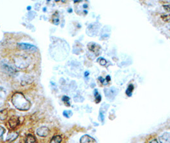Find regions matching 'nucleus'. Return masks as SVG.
<instances>
[{"mask_svg": "<svg viewBox=\"0 0 170 143\" xmlns=\"http://www.w3.org/2000/svg\"><path fill=\"white\" fill-rule=\"evenodd\" d=\"M62 101L64 102V103L65 104V105H67L68 106H69L70 105V98L67 96H63V99H62Z\"/></svg>", "mask_w": 170, "mask_h": 143, "instance_id": "nucleus-18", "label": "nucleus"}, {"mask_svg": "<svg viewBox=\"0 0 170 143\" xmlns=\"http://www.w3.org/2000/svg\"><path fill=\"white\" fill-rule=\"evenodd\" d=\"M62 141V138L60 136H54L50 141V143H60Z\"/></svg>", "mask_w": 170, "mask_h": 143, "instance_id": "nucleus-14", "label": "nucleus"}, {"mask_svg": "<svg viewBox=\"0 0 170 143\" xmlns=\"http://www.w3.org/2000/svg\"><path fill=\"white\" fill-rule=\"evenodd\" d=\"M49 134V129L46 126H42L36 130V134L40 137H47Z\"/></svg>", "mask_w": 170, "mask_h": 143, "instance_id": "nucleus-6", "label": "nucleus"}, {"mask_svg": "<svg viewBox=\"0 0 170 143\" xmlns=\"http://www.w3.org/2000/svg\"><path fill=\"white\" fill-rule=\"evenodd\" d=\"M118 89L115 87H110L104 89L105 96L107 97V99L109 100L114 99L116 96L118 94Z\"/></svg>", "mask_w": 170, "mask_h": 143, "instance_id": "nucleus-3", "label": "nucleus"}, {"mask_svg": "<svg viewBox=\"0 0 170 143\" xmlns=\"http://www.w3.org/2000/svg\"><path fill=\"white\" fill-rule=\"evenodd\" d=\"M5 130L4 129L3 127H1V126H0V138L3 136V135L4 134V133H5Z\"/></svg>", "mask_w": 170, "mask_h": 143, "instance_id": "nucleus-23", "label": "nucleus"}, {"mask_svg": "<svg viewBox=\"0 0 170 143\" xmlns=\"http://www.w3.org/2000/svg\"><path fill=\"white\" fill-rule=\"evenodd\" d=\"M88 48L89 50L95 53L96 55H98L100 54V50H101V46L98 45L95 43H90L88 45Z\"/></svg>", "mask_w": 170, "mask_h": 143, "instance_id": "nucleus-4", "label": "nucleus"}, {"mask_svg": "<svg viewBox=\"0 0 170 143\" xmlns=\"http://www.w3.org/2000/svg\"><path fill=\"white\" fill-rule=\"evenodd\" d=\"M110 76H107L106 77V79H104L102 78V77H99L98 78V80L101 81V82L103 84V85H106L108 84V82H109V81L110 80Z\"/></svg>", "mask_w": 170, "mask_h": 143, "instance_id": "nucleus-17", "label": "nucleus"}, {"mask_svg": "<svg viewBox=\"0 0 170 143\" xmlns=\"http://www.w3.org/2000/svg\"><path fill=\"white\" fill-rule=\"evenodd\" d=\"M8 116V111L7 109H3L0 111V120H5Z\"/></svg>", "mask_w": 170, "mask_h": 143, "instance_id": "nucleus-13", "label": "nucleus"}, {"mask_svg": "<svg viewBox=\"0 0 170 143\" xmlns=\"http://www.w3.org/2000/svg\"><path fill=\"white\" fill-rule=\"evenodd\" d=\"M36 141L35 137L31 134H28L25 139L26 143H35Z\"/></svg>", "mask_w": 170, "mask_h": 143, "instance_id": "nucleus-12", "label": "nucleus"}, {"mask_svg": "<svg viewBox=\"0 0 170 143\" xmlns=\"http://www.w3.org/2000/svg\"><path fill=\"white\" fill-rule=\"evenodd\" d=\"M161 18L163 19V20L166 22H170V14H166V15H162Z\"/></svg>", "mask_w": 170, "mask_h": 143, "instance_id": "nucleus-19", "label": "nucleus"}, {"mask_svg": "<svg viewBox=\"0 0 170 143\" xmlns=\"http://www.w3.org/2000/svg\"><path fill=\"white\" fill-rule=\"evenodd\" d=\"M94 96L95 97V102H96V103H100L101 101V96L98 93V91L97 89H95L94 91Z\"/></svg>", "mask_w": 170, "mask_h": 143, "instance_id": "nucleus-16", "label": "nucleus"}, {"mask_svg": "<svg viewBox=\"0 0 170 143\" xmlns=\"http://www.w3.org/2000/svg\"><path fill=\"white\" fill-rule=\"evenodd\" d=\"M11 143H12V142H11Z\"/></svg>", "mask_w": 170, "mask_h": 143, "instance_id": "nucleus-28", "label": "nucleus"}, {"mask_svg": "<svg viewBox=\"0 0 170 143\" xmlns=\"http://www.w3.org/2000/svg\"><path fill=\"white\" fill-rule=\"evenodd\" d=\"M88 75H89V73H88V71L85 72V77H87Z\"/></svg>", "mask_w": 170, "mask_h": 143, "instance_id": "nucleus-26", "label": "nucleus"}, {"mask_svg": "<svg viewBox=\"0 0 170 143\" xmlns=\"http://www.w3.org/2000/svg\"><path fill=\"white\" fill-rule=\"evenodd\" d=\"M164 10H166L168 12H170V5H164L163 6Z\"/></svg>", "mask_w": 170, "mask_h": 143, "instance_id": "nucleus-24", "label": "nucleus"}, {"mask_svg": "<svg viewBox=\"0 0 170 143\" xmlns=\"http://www.w3.org/2000/svg\"><path fill=\"white\" fill-rule=\"evenodd\" d=\"M81 143H97L96 140L88 135H84L80 139Z\"/></svg>", "mask_w": 170, "mask_h": 143, "instance_id": "nucleus-7", "label": "nucleus"}, {"mask_svg": "<svg viewBox=\"0 0 170 143\" xmlns=\"http://www.w3.org/2000/svg\"><path fill=\"white\" fill-rule=\"evenodd\" d=\"M98 62L100 63V64L102 65V66H105L107 64V61L104 58H102V57H100V58L98 59Z\"/></svg>", "mask_w": 170, "mask_h": 143, "instance_id": "nucleus-21", "label": "nucleus"}, {"mask_svg": "<svg viewBox=\"0 0 170 143\" xmlns=\"http://www.w3.org/2000/svg\"><path fill=\"white\" fill-rule=\"evenodd\" d=\"M110 31L111 29L109 27H105L104 28H103L101 32V38L102 39L108 38L110 35Z\"/></svg>", "mask_w": 170, "mask_h": 143, "instance_id": "nucleus-10", "label": "nucleus"}, {"mask_svg": "<svg viewBox=\"0 0 170 143\" xmlns=\"http://www.w3.org/2000/svg\"><path fill=\"white\" fill-rule=\"evenodd\" d=\"M99 28H100V24L97 22L90 24L86 29V34L90 36L96 35L97 34Z\"/></svg>", "mask_w": 170, "mask_h": 143, "instance_id": "nucleus-2", "label": "nucleus"}, {"mask_svg": "<svg viewBox=\"0 0 170 143\" xmlns=\"http://www.w3.org/2000/svg\"><path fill=\"white\" fill-rule=\"evenodd\" d=\"M160 143H170V132H165L159 137Z\"/></svg>", "mask_w": 170, "mask_h": 143, "instance_id": "nucleus-8", "label": "nucleus"}, {"mask_svg": "<svg viewBox=\"0 0 170 143\" xmlns=\"http://www.w3.org/2000/svg\"><path fill=\"white\" fill-rule=\"evenodd\" d=\"M9 125H10V127L12 129H14L19 124L20 120H19V118L18 117L12 116L9 120Z\"/></svg>", "mask_w": 170, "mask_h": 143, "instance_id": "nucleus-9", "label": "nucleus"}, {"mask_svg": "<svg viewBox=\"0 0 170 143\" xmlns=\"http://www.w3.org/2000/svg\"><path fill=\"white\" fill-rule=\"evenodd\" d=\"M63 116L66 118H69L70 116H71L72 115V112L71 111H63Z\"/></svg>", "mask_w": 170, "mask_h": 143, "instance_id": "nucleus-20", "label": "nucleus"}, {"mask_svg": "<svg viewBox=\"0 0 170 143\" xmlns=\"http://www.w3.org/2000/svg\"><path fill=\"white\" fill-rule=\"evenodd\" d=\"M133 90H134V85H132V84L129 85H128L127 89L126 90V94L128 97L131 96L132 93V92H133Z\"/></svg>", "mask_w": 170, "mask_h": 143, "instance_id": "nucleus-15", "label": "nucleus"}, {"mask_svg": "<svg viewBox=\"0 0 170 143\" xmlns=\"http://www.w3.org/2000/svg\"><path fill=\"white\" fill-rule=\"evenodd\" d=\"M18 136H19V134L18 132H10L8 134L7 140L10 142H12L18 138Z\"/></svg>", "mask_w": 170, "mask_h": 143, "instance_id": "nucleus-11", "label": "nucleus"}, {"mask_svg": "<svg viewBox=\"0 0 170 143\" xmlns=\"http://www.w3.org/2000/svg\"><path fill=\"white\" fill-rule=\"evenodd\" d=\"M12 103L20 111H28L31 107V103L21 92H16L12 97Z\"/></svg>", "mask_w": 170, "mask_h": 143, "instance_id": "nucleus-1", "label": "nucleus"}, {"mask_svg": "<svg viewBox=\"0 0 170 143\" xmlns=\"http://www.w3.org/2000/svg\"><path fill=\"white\" fill-rule=\"evenodd\" d=\"M150 143H158V142H157V141L156 139H153L152 141H150Z\"/></svg>", "mask_w": 170, "mask_h": 143, "instance_id": "nucleus-25", "label": "nucleus"}, {"mask_svg": "<svg viewBox=\"0 0 170 143\" xmlns=\"http://www.w3.org/2000/svg\"><path fill=\"white\" fill-rule=\"evenodd\" d=\"M18 46L19 48L22 49V50H31V51H35L36 50V47L34 45H32L28 43H20L18 44Z\"/></svg>", "mask_w": 170, "mask_h": 143, "instance_id": "nucleus-5", "label": "nucleus"}, {"mask_svg": "<svg viewBox=\"0 0 170 143\" xmlns=\"http://www.w3.org/2000/svg\"><path fill=\"white\" fill-rule=\"evenodd\" d=\"M53 22L54 24H55V25H58L59 23H60V20L58 19V17H56L53 19Z\"/></svg>", "mask_w": 170, "mask_h": 143, "instance_id": "nucleus-22", "label": "nucleus"}, {"mask_svg": "<svg viewBox=\"0 0 170 143\" xmlns=\"http://www.w3.org/2000/svg\"><path fill=\"white\" fill-rule=\"evenodd\" d=\"M27 9H28V10H31V6H28V7L27 8Z\"/></svg>", "mask_w": 170, "mask_h": 143, "instance_id": "nucleus-27", "label": "nucleus"}]
</instances>
